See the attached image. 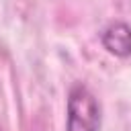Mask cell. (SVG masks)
<instances>
[{"label": "cell", "instance_id": "6da1fadb", "mask_svg": "<svg viewBox=\"0 0 131 131\" xmlns=\"http://www.w3.org/2000/svg\"><path fill=\"white\" fill-rule=\"evenodd\" d=\"M102 111L98 98L84 84H74L68 92L66 131H100Z\"/></svg>", "mask_w": 131, "mask_h": 131}, {"label": "cell", "instance_id": "7a4b0ae2", "mask_svg": "<svg viewBox=\"0 0 131 131\" xmlns=\"http://www.w3.org/2000/svg\"><path fill=\"white\" fill-rule=\"evenodd\" d=\"M102 47L115 57L131 55V25L125 20H111L100 31Z\"/></svg>", "mask_w": 131, "mask_h": 131}]
</instances>
